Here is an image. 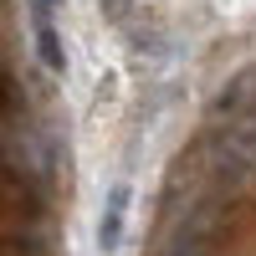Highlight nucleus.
<instances>
[{
    "mask_svg": "<svg viewBox=\"0 0 256 256\" xmlns=\"http://www.w3.org/2000/svg\"><path fill=\"white\" fill-rule=\"evenodd\" d=\"M56 10H62V0H31V41H36L41 67L52 77H67V46H62Z\"/></svg>",
    "mask_w": 256,
    "mask_h": 256,
    "instance_id": "1",
    "label": "nucleus"
},
{
    "mask_svg": "<svg viewBox=\"0 0 256 256\" xmlns=\"http://www.w3.org/2000/svg\"><path fill=\"white\" fill-rule=\"evenodd\" d=\"M128 210H134V184L128 180H113L102 190V210H98V256H113L123 246V230H128Z\"/></svg>",
    "mask_w": 256,
    "mask_h": 256,
    "instance_id": "2",
    "label": "nucleus"
}]
</instances>
